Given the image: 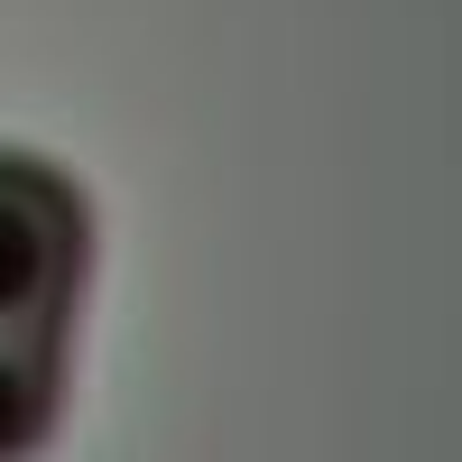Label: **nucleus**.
Masks as SVG:
<instances>
[{
  "instance_id": "obj_2",
  "label": "nucleus",
  "mask_w": 462,
  "mask_h": 462,
  "mask_svg": "<svg viewBox=\"0 0 462 462\" xmlns=\"http://www.w3.org/2000/svg\"><path fill=\"white\" fill-rule=\"evenodd\" d=\"M65 416V342H0V462L47 453Z\"/></svg>"
},
{
  "instance_id": "obj_1",
  "label": "nucleus",
  "mask_w": 462,
  "mask_h": 462,
  "mask_svg": "<svg viewBox=\"0 0 462 462\" xmlns=\"http://www.w3.org/2000/svg\"><path fill=\"white\" fill-rule=\"evenodd\" d=\"M93 268V213L74 176L0 148V342H65Z\"/></svg>"
}]
</instances>
